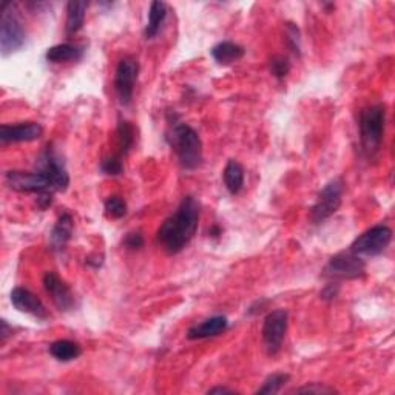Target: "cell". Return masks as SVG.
<instances>
[{
	"instance_id": "cell-1",
	"label": "cell",
	"mask_w": 395,
	"mask_h": 395,
	"mask_svg": "<svg viewBox=\"0 0 395 395\" xmlns=\"http://www.w3.org/2000/svg\"><path fill=\"white\" fill-rule=\"evenodd\" d=\"M200 204L193 196H186L170 218L162 222L156 240L170 255H176L192 241L200 222Z\"/></svg>"
},
{
	"instance_id": "cell-2",
	"label": "cell",
	"mask_w": 395,
	"mask_h": 395,
	"mask_svg": "<svg viewBox=\"0 0 395 395\" xmlns=\"http://www.w3.org/2000/svg\"><path fill=\"white\" fill-rule=\"evenodd\" d=\"M167 141L175 150L179 164L186 170H195L202 162V142L200 135L184 122H173L167 131Z\"/></svg>"
},
{
	"instance_id": "cell-3",
	"label": "cell",
	"mask_w": 395,
	"mask_h": 395,
	"mask_svg": "<svg viewBox=\"0 0 395 395\" xmlns=\"http://www.w3.org/2000/svg\"><path fill=\"white\" fill-rule=\"evenodd\" d=\"M384 131V107L370 105L360 114V138L366 154L378 152Z\"/></svg>"
},
{
	"instance_id": "cell-4",
	"label": "cell",
	"mask_w": 395,
	"mask_h": 395,
	"mask_svg": "<svg viewBox=\"0 0 395 395\" xmlns=\"http://www.w3.org/2000/svg\"><path fill=\"white\" fill-rule=\"evenodd\" d=\"M18 5L8 2L2 5V19H0V48L2 54L8 56L25 44V30L18 14Z\"/></svg>"
},
{
	"instance_id": "cell-5",
	"label": "cell",
	"mask_w": 395,
	"mask_h": 395,
	"mask_svg": "<svg viewBox=\"0 0 395 395\" xmlns=\"http://www.w3.org/2000/svg\"><path fill=\"white\" fill-rule=\"evenodd\" d=\"M343 190L344 184L341 179H332L331 183L324 186V188L320 192L317 198V202L310 210V219L314 224H321V222L331 218L334 213L340 209Z\"/></svg>"
},
{
	"instance_id": "cell-6",
	"label": "cell",
	"mask_w": 395,
	"mask_h": 395,
	"mask_svg": "<svg viewBox=\"0 0 395 395\" xmlns=\"http://www.w3.org/2000/svg\"><path fill=\"white\" fill-rule=\"evenodd\" d=\"M323 272V275L331 279H357L365 275L366 262L351 250L340 252L329 260Z\"/></svg>"
},
{
	"instance_id": "cell-7",
	"label": "cell",
	"mask_w": 395,
	"mask_h": 395,
	"mask_svg": "<svg viewBox=\"0 0 395 395\" xmlns=\"http://www.w3.org/2000/svg\"><path fill=\"white\" fill-rule=\"evenodd\" d=\"M392 240V230L388 226H375L360 235L351 245V252L358 257H377L383 253Z\"/></svg>"
},
{
	"instance_id": "cell-8",
	"label": "cell",
	"mask_w": 395,
	"mask_h": 395,
	"mask_svg": "<svg viewBox=\"0 0 395 395\" xmlns=\"http://www.w3.org/2000/svg\"><path fill=\"white\" fill-rule=\"evenodd\" d=\"M5 183L6 186L14 192L19 193H36V195H44V193H53L54 188L49 183V179L42 175L40 171L36 173H27V171H18L11 170L6 171L5 175Z\"/></svg>"
},
{
	"instance_id": "cell-9",
	"label": "cell",
	"mask_w": 395,
	"mask_h": 395,
	"mask_svg": "<svg viewBox=\"0 0 395 395\" xmlns=\"http://www.w3.org/2000/svg\"><path fill=\"white\" fill-rule=\"evenodd\" d=\"M287 324H289V314L284 309L272 310L270 314L265 318V324H262V341H265L266 351L270 356L281 349L283 341L286 339Z\"/></svg>"
},
{
	"instance_id": "cell-10",
	"label": "cell",
	"mask_w": 395,
	"mask_h": 395,
	"mask_svg": "<svg viewBox=\"0 0 395 395\" xmlns=\"http://www.w3.org/2000/svg\"><path fill=\"white\" fill-rule=\"evenodd\" d=\"M37 171L45 175L49 183H51L54 192H65L70 186V176L68 171L65 169L63 159L61 158V154L56 150H53L51 147H48L47 150L40 156L37 161Z\"/></svg>"
},
{
	"instance_id": "cell-11",
	"label": "cell",
	"mask_w": 395,
	"mask_h": 395,
	"mask_svg": "<svg viewBox=\"0 0 395 395\" xmlns=\"http://www.w3.org/2000/svg\"><path fill=\"white\" fill-rule=\"evenodd\" d=\"M139 74V63L131 56H126L119 61L114 74V90L122 105H128L133 99L135 85Z\"/></svg>"
},
{
	"instance_id": "cell-12",
	"label": "cell",
	"mask_w": 395,
	"mask_h": 395,
	"mask_svg": "<svg viewBox=\"0 0 395 395\" xmlns=\"http://www.w3.org/2000/svg\"><path fill=\"white\" fill-rule=\"evenodd\" d=\"M44 287L57 309L68 312L74 308V295L71 289L54 272H47L44 275Z\"/></svg>"
},
{
	"instance_id": "cell-13",
	"label": "cell",
	"mask_w": 395,
	"mask_h": 395,
	"mask_svg": "<svg viewBox=\"0 0 395 395\" xmlns=\"http://www.w3.org/2000/svg\"><path fill=\"white\" fill-rule=\"evenodd\" d=\"M44 133V128L37 122H20L14 126L0 127V141L2 144H13V142H31L36 141Z\"/></svg>"
},
{
	"instance_id": "cell-14",
	"label": "cell",
	"mask_w": 395,
	"mask_h": 395,
	"mask_svg": "<svg viewBox=\"0 0 395 395\" xmlns=\"http://www.w3.org/2000/svg\"><path fill=\"white\" fill-rule=\"evenodd\" d=\"M10 298L13 306L19 312H23V314H30L39 320H45L48 317L44 303L35 293L25 289V287H16V289H13Z\"/></svg>"
},
{
	"instance_id": "cell-15",
	"label": "cell",
	"mask_w": 395,
	"mask_h": 395,
	"mask_svg": "<svg viewBox=\"0 0 395 395\" xmlns=\"http://www.w3.org/2000/svg\"><path fill=\"white\" fill-rule=\"evenodd\" d=\"M227 326H229L227 318L222 315H217V317H212L209 320L202 321V323L188 329L187 336H188V340L210 339V336H217L224 332Z\"/></svg>"
},
{
	"instance_id": "cell-16",
	"label": "cell",
	"mask_w": 395,
	"mask_h": 395,
	"mask_svg": "<svg viewBox=\"0 0 395 395\" xmlns=\"http://www.w3.org/2000/svg\"><path fill=\"white\" fill-rule=\"evenodd\" d=\"M74 222L70 213H62L54 224L51 233H49V245L53 250H62L67 243L71 240Z\"/></svg>"
},
{
	"instance_id": "cell-17",
	"label": "cell",
	"mask_w": 395,
	"mask_h": 395,
	"mask_svg": "<svg viewBox=\"0 0 395 395\" xmlns=\"http://www.w3.org/2000/svg\"><path fill=\"white\" fill-rule=\"evenodd\" d=\"M210 54L213 59H215V62H218L219 65H224L226 67V65H232L240 59H243L245 54V49L235 42L224 40V42H219L218 45L213 47L210 49Z\"/></svg>"
},
{
	"instance_id": "cell-18",
	"label": "cell",
	"mask_w": 395,
	"mask_h": 395,
	"mask_svg": "<svg viewBox=\"0 0 395 395\" xmlns=\"http://www.w3.org/2000/svg\"><path fill=\"white\" fill-rule=\"evenodd\" d=\"M88 8V2H80V0H71L67 5V22H65V32L71 37L80 31L85 22V13Z\"/></svg>"
},
{
	"instance_id": "cell-19",
	"label": "cell",
	"mask_w": 395,
	"mask_h": 395,
	"mask_svg": "<svg viewBox=\"0 0 395 395\" xmlns=\"http://www.w3.org/2000/svg\"><path fill=\"white\" fill-rule=\"evenodd\" d=\"M82 54H84V48L74 44H61L48 48L45 54L48 62L53 63H62V62H71V61H79Z\"/></svg>"
},
{
	"instance_id": "cell-20",
	"label": "cell",
	"mask_w": 395,
	"mask_h": 395,
	"mask_svg": "<svg viewBox=\"0 0 395 395\" xmlns=\"http://www.w3.org/2000/svg\"><path fill=\"white\" fill-rule=\"evenodd\" d=\"M224 178V186L232 195H238L244 187V169L238 161L230 159L222 173Z\"/></svg>"
},
{
	"instance_id": "cell-21",
	"label": "cell",
	"mask_w": 395,
	"mask_h": 395,
	"mask_svg": "<svg viewBox=\"0 0 395 395\" xmlns=\"http://www.w3.org/2000/svg\"><path fill=\"white\" fill-rule=\"evenodd\" d=\"M167 18V5L164 2H152L148 10V22L144 31L145 39H153L158 35L164 20Z\"/></svg>"
},
{
	"instance_id": "cell-22",
	"label": "cell",
	"mask_w": 395,
	"mask_h": 395,
	"mask_svg": "<svg viewBox=\"0 0 395 395\" xmlns=\"http://www.w3.org/2000/svg\"><path fill=\"white\" fill-rule=\"evenodd\" d=\"M49 353L59 361H71V360H76L80 356L82 349L80 346L74 341L57 340L49 346Z\"/></svg>"
},
{
	"instance_id": "cell-23",
	"label": "cell",
	"mask_w": 395,
	"mask_h": 395,
	"mask_svg": "<svg viewBox=\"0 0 395 395\" xmlns=\"http://www.w3.org/2000/svg\"><path fill=\"white\" fill-rule=\"evenodd\" d=\"M116 135L119 144V154H127L136 141V130L133 127V123L128 121H121L118 123Z\"/></svg>"
},
{
	"instance_id": "cell-24",
	"label": "cell",
	"mask_w": 395,
	"mask_h": 395,
	"mask_svg": "<svg viewBox=\"0 0 395 395\" xmlns=\"http://www.w3.org/2000/svg\"><path fill=\"white\" fill-rule=\"evenodd\" d=\"M284 39L286 45L289 47L291 51L295 56H301V39H300V28L295 23L287 22L284 25Z\"/></svg>"
},
{
	"instance_id": "cell-25",
	"label": "cell",
	"mask_w": 395,
	"mask_h": 395,
	"mask_svg": "<svg viewBox=\"0 0 395 395\" xmlns=\"http://www.w3.org/2000/svg\"><path fill=\"white\" fill-rule=\"evenodd\" d=\"M105 215L111 219H119L127 213V204L119 196H110L107 198L104 204Z\"/></svg>"
},
{
	"instance_id": "cell-26",
	"label": "cell",
	"mask_w": 395,
	"mask_h": 395,
	"mask_svg": "<svg viewBox=\"0 0 395 395\" xmlns=\"http://www.w3.org/2000/svg\"><path fill=\"white\" fill-rule=\"evenodd\" d=\"M289 375L287 374H274L270 375L267 380L262 383L261 388L257 391V394H278L283 389V386L289 382Z\"/></svg>"
},
{
	"instance_id": "cell-27",
	"label": "cell",
	"mask_w": 395,
	"mask_h": 395,
	"mask_svg": "<svg viewBox=\"0 0 395 395\" xmlns=\"http://www.w3.org/2000/svg\"><path fill=\"white\" fill-rule=\"evenodd\" d=\"M291 71V62L284 56H274L270 59V73L276 79H284Z\"/></svg>"
},
{
	"instance_id": "cell-28",
	"label": "cell",
	"mask_w": 395,
	"mask_h": 395,
	"mask_svg": "<svg viewBox=\"0 0 395 395\" xmlns=\"http://www.w3.org/2000/svg\"><path fill=\"white\" fill-rule=\"evenodd\" d=\"M101 170L109 176H119L123 171V166L121 161V154L116 156H109L101 162Z\"/></svg>"
},
{
	"instance_id": "cell-29",
	"label": "cell",
	"mask_w": 395,
	"mask_h": 395,
	"mask_svg": "<svg viewBox=\"0 0 395 395\" xmlns=\"http://www.w3.org/2000/svg\"><path fill=\"white\" fill-rule=\"evenodd\" d=\"M123 245H126L130 250L141 249V247L144 245V236L139 232H131L126 236V240H123Z\"/></svg>"
},
{
	"instance_id": "cell-30",
	"label": "cell",
	"mask_w": 395,
	"mask_h": 395,
	"mask_svg": "<svg viewBox=\"0 0 395 395\" xmlns=\"http://www.w3.org/2000/svg\"><path fill=\"white\" fill-rule=\"evenodd\" d=\"M296 394H332L335 392L334 388H327V386L323 384H310V386H304V388L295 389Z\"/></svg>"
},
{
	"instance_id": "cell-31",
	"label": "cell",
	"mask_w": 395,
	"mask_h": 395,
	"mask_svg": "<svg viewBox=\"0 0 395 395\" xmlns=\"http://www.w3.org/2000/svg\"><path fill=\"white\" fill-rule=\"evenodd\" d=\"M339 291H340V287L336 283H331V284H327L323 292H321V298L323 300H334L336 295H339Z\"/></svg>"
},
{
	"instance_id": "cell-32",
	"label": "cell",
	"mask_w": 395,
	"mask_h": 395,
	"mask_svg": "<svg viewBox=\"0 0 395 395\" xmlns=\"http://www.w3.org/2000/svg\"><path fill=\"white\" fill-rule=\"evenodd\" d=\"M10 332H13V329H10V326H8V323L5 320H2V343H5L6 341V339H8V335H10Z\"/></svg>"
},
{
	"instance_id": "cell-33",
	"label": "cell",
	"mask_w": 395,
	"mask_h": 395,
	"mask_svg": "<svg viewBox=\"0 0 395 395\" xmlns=\"http://www.w3.org/2000/svg\"><path fill=\"white\" fill-rule=\"evenodd\" d=\"M207 394H233V391L227 389V388H221V386H218V388L210 389Z\"/></svg>"
},
{
	"instance_id": "cell-34",
	"label": "cell",
	"mask_w": 395,
	"mask_h": 395,
	"mask_svg": "<svg viewBox=\"0 0 395 395\" xmlns=\"http://www.w3.org/2000/svg\"><path fill=\"white\" fill-rule=\"evenodd\" d=\"M209 233H210L212 236H218V235H221V229L215 226V227H213V229L210 230V232H209Z\"/></svg>"
}]
</instances>
